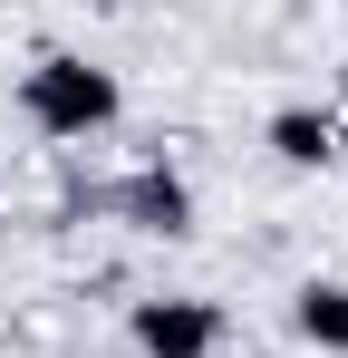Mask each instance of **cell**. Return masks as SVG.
<instances>
[{"mask_svg": "<svg viewBox=\"0 0 348 358\" xmlns=\"http://www.w3.org/2000/svg\"><path fill=\"white\" fill-rule=\"evenodd\" d=\"M116 78L97 59H78V49H49V59L20 68V117L39 126V136H58V145H87V136H107L116 126Z\"/></svg>", "mask_w": 348, "mask_h": 358, "instance_id": "obj_1", "label": "cell"}, {"mask_svg": "<svg viewBox=\"0 0 348 358\" xmlns=\"http://www.w3.org/2000/svg\"><path fill=\"white\" fill-rule=\"evenodd\" d=\"M136 349L145 358H213L223 349V310L213 300H184V291H165V300H136Z\"/></svg>", "mask_w": 348, "mask_h": 358, "instance_id": "obj_2", "label": "cell"}, {"mask_svg": "<svg viewBox=\"0 0 348 358\" xmlns=\"http://www.w3.org/2000/svg\"><path fill=\"white\" fill-rule=\"evenodd\" d=\"M116 213H126L136 233H184V223H194V184L174 175V165H136V175L116 184Z\"/></svg>", "mask_w": 348, "mask_h": 358, "instance_id": "obj_3", "label": "cell"}, {"mask_svg": "<svg viewBox=\"0 0 348 358\" xmlns=\"http://www.w3.org/2000/svg\"><path fill=\"white\" fill-rule=\"evenodd\" d=\"M271 155L300 165V175L329 165V155H339V117H319V107H281V117H271Z\"/></svg>", "mask_w": 348, "mask_h": 358, "instance_id": "obj_4", "label": "cell"}, {"mask_svg": "<svg viewBox=\"0 0 348 358\" xmlns=\"http://www.w3.org/2000/svg\"><path fill=\"white\" fill-rule=\"evenodd\" d=\"M290 320H300L310 349H339V358H348V281H300Z\"/></svg>", "mask_w": 348, "mask_h": 358, "instance_id": "obj_5", "label": "cell"}]
</instances>
